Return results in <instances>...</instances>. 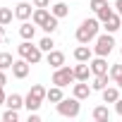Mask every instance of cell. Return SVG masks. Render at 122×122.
<instances>
[{"instance_id": "cell-9", "label": "cell", "mask_w": 122, "mask_h": 122, "mask_svg": "<svg viewBox=\"0 0 122 122\" xmlns=\"http://www.w3.org/2000/svg\"><path fill=\"white\" fill-rule=\"evenodd\" d=\"M93 57V48H89V43H81L79 48H74V60L77 62H89Z\"/></svg>"}, {"instance_id": "cell-29", "label": "cell", "mask_w": 122, "mask_h": 122, "mask_svg": "<svg viewBox=\"0 0 122 122\" xmlns=\"http://www.w3.org/2000/svg\"><path fill=\"white\" fill-rule=\"evenodd\" d=\"M3 120H5V122H17V120H19V112H17L15 108H7L5 115H3Z\"/></svg>"}, {"instance_id": "cell-31", "label": "cell", "mask_w": 122, "mask_h": 122, "mask_svg": "<svg viewBox=\"0 0 122 122\" xmlns=\"http://www.w3.org/2000/svg\"><path fill=\"white\" fill-rule=\"evenodd\" d=\"M34 7H50V0H31Z\"/></svg>"}, {"instance_id": "cell-28", "label": "cell", "mask_w": 122, "mask_h": 122, "mask_svg": "<svg viewBox=\"0 0 122 122\" xmlns=\"http://www.w3.org/2000/svg\"><path fill=\"white\" fill-rule=\"evenodd\" d=\"M89 7L98 15L101 10H105V7H110V5H108V0H91V3H89Z\"/></svg>"}, {"instance_id": "cell-12", "label": "cell", "mask_w": 122, "mask_h": 122, "mask_svg": "<svg viewBox=\"0 0 122 122\" xmlns=\"http://www.w3.org/2000/svg\"><path fill=\"white\" fill-rule=\"evenodd\" d=\"M53 12H48V7H36L34 10V15H31V22L36 24V26H43L46 22H48V17H50Z\"/></svg>"}, {"instance_id": "cell-16", "label": "cell", "mask_w": 122, "mask_h": 122, "mask_svg": "<svg viewBox=\"0 0 122 122\" xmlns=\"http://www.w3.org/2000/svg\"><path fill=\"white\" fill-rule=\"evenodd\" d=\"M19 36H22L24 41H34V36H36V24L31 26L29 22H22V26H19Z\"/></svg>"}, {"instance_id": "cell-1", "label": "cell", "mask_w": 122, "mask_h": 122, "mask_svg": "<svg viewBox=\"0 0 122 122\" xmlns=\"http://www.w3.org/2000/svg\"><path fill=\"white\" fill-rule=\"evenodd\" d=\"M98 29H101V19H84L79 24V29H77L74 36H77L79 43H91V41H96Z\"/></svg>"}, {"instance_id": "cell-34", "label": "cell", "mask_w": 122, "mask_h": 122, "mask_svg": "<svg viewBox=\"0 0 122 122\" xmlns=\"http://www.w3.org/2000/svg\"><path fill=\"white\" fill-rule=\"evenodd\" d=\"M115 110H117V115H122V98L115 101Z\"/></svg>"}, {"instance_id": "cell-15", "label": "cell", "mask_w": 122, "mask_h": 122, "mask_svg": "<svg viewBox=\"0 0 122 122\" xmlns=\"http://www.w3.org/2000/svg\"><path fill=\"white\" fill-rule=\"evenodd\" d=\"M91 91H93V89H91V86H89L86 81H79V84H74V89H72V93H74V96H77L79 101L89 98V96H91Z\"/></svg>"}, {"instance_id": "cell-35", "label": "cell", "mask_w": 122, "mask_h": 122, "mask_svg": "<svg viewBox=\"0 0 122 122\" xmlns=\"http://www.w3.org/2000/svg\"><path fill=\"white\" fill-rule=\"evenodd\" d=\"M7 84V77H5V70H0V86Z\"/></svg>"}, {"instance_id": "cell-8", "label": "cell", "mask_w": 122, "mask_h": 122, "mask_svg": "<svg viewBox=\"0 0 122 122\" xmlns=\"http://www.w3.org/2000/svg\"><path fill=\"white\" fill-rule=\"evenodd\" d=\"M46 62H48L50 67H55V70H57V67H62V65H65V53H62V50H55V48H53V50L46 55Z\"/></svg>"}, {"instance_id": "cell-3", "label": "cell", "mask_w": 122, "mask_h": 122, "mask_svg": "<svg viewBox=\"0 0 122 122\" xmlns=\"http://www.w3.org/2000/svg\"><path fill=\"white\" fill-rule=\"evenodd\" d=\"M55 108H57V112L62 115V117H77V115L81 112V103H79L77 96H72V98H62L60 103H55Z\"/></svg>"}, {"instance_id": "cell-19", "label": "cell", "mask_w": 122, "mask_h": 122, "mask_svg": "<svg viewBox=\"0 0 122 122\" xmlns=\"http://www.w3.org/2000/svg\"><path fill=\"white\" fill-rule=\"evenodd\" d=\"M108 86V74H93V84H91V89L93 91H103Z\"/></svg>"}, {"instance_id": "cell-27", "label": "cell", "mask_w": 122, "mask_h": 122, "mask_svg": "<svg viewBox=\"0 0 122 122\" xmlns=\"http://www.w3.org/2000/svg\"><path fill=\"white\" fill-rule=\"evenodd\" d=\"M12 17H15V12L10 7H0V24H3V26H7L12 22Z\"/></svg>"}, {"instance_id": "cell-37", "label": "cell", "mask_w": 122, "mask_h": 122, "mask_svg": "<svg viewBox=\"0 0 122 122\" xmlns=\"http://www.w3.org/2000/svg\"><path fill=\"white\" fill-rule=\"evenodd\" d=\"M5 101H7V96H5V91H3V86H0V105H5Z\"/></svg>"}, {"instance_id": "cell-25", "label": "cell", "mask_w": 122, "mask_h": 122, "mask_svg": "<svg viewBox=\"0 0 122 122\" xmlns=\"http://www.w3.org/2000/svg\"><path fill=\"white\" fill-rule=\"evenodd\" d=\"M110 79L122 89V65H112V67H110Z\"/></svg>"}, {"instance_id": "cell-2", "label": "cell", "mask_w": 122, "mask_h": 122, "mask_svg": "<svg viewBox=\"0 0 122 122\" xmlns=\"http://www.w3.org/2000/svg\"><path fill=\"white\" fill-rule=\"evenodd\" d=\"M46 93H48V89H43L41 84H34V86H31V91L26 93V98H24V108H26L29 112L38 110V108H41V103L46 101Z\"/></svg>"}, {"instance_id": "cell-20", "label": "cell", "mask_w": 122, "mask_h": 122, "mask_svg": "<svg viewBox=\"0 0 122 122\" xmlns=\"http://www.w3.org/2000/svg\"><path fill=\"white\" fill-rule=\"evenodd\" d=\"M57 22H60V19H57L55 15H50V17H48V22H46V24H43L41 29H43L46 34H50V36H53V34L57 31Z\"/></svg>"}, {"instance_id": "cell-4", "label": "cell", "mask_w": 122, "mask_h": 122, "mask_svg": "<svg viewBox=\"0 0 122 122\" xmlns=\"http://www.w3.org/2000/svg\"><path fill=\"white\" fill-rule=\"evenodd\" d=\"M17 53H19L24 60H29L31 65H38L41 60H43V50H41L38 46H31V41L19 43V46H17Z\"/></svg>"}, {"instance_id": "cell-36", "label": "cell", "mask_w": 122, "mask_h": 122, "mask_svg": "<svg viewBox=\"0 0 122 122\" xmlns=\"http://www.w3.org/2000/svg\"><path fill=\"white\" fill-rule=\"evenodd\" d=\"M5 38H7V36H5V26L0 24V43H5Z\"/></svg>"}, {"instance_id": "cell-10", "label": "cell", "mask_w": 122, "mask_h": 122, "mask_svg": "<svg viewBox=\"0 0 122 122\" xmlns=\"http://www.w3.org/2000/svg\"><path fill=\"white\" fill-rule=\"evenodd\" d=\"M103 29H105L108 34H115L117 29H122V17H120L117 12H112V15H110V17L103 22Z\"/></svg>"}, {"instance_id": "cell-32", "label": "cell", "mask_w": 122, "mask_h": 122, "mask_svg": "<svg viewBox=\"0 0 122 122\" xmlns=\"http://www.w3.org/2000/svg\"><path fill=\"white\" fill-rule=\"evenodd\" d=\"M29 122H41V117H38V112L34 110V112H29Z\"/></svg>"}, {"instance_id": "cell-22", "label": "cell", "mask_w": 122, "mask_h": 122, "mask_svg": "<svg viewBox=\"0 0 122 122\" xmlns=\"http://www.w3.org/2000/svg\"><path fill=\"white\" fill-rule=\"evenodd\" d=\"M93 120H101V122H105V120H110V110L105 108V105H98V108H93Z\"/></svg>"}, {"instance_id": "cell-21", "label": "cell", "mask_w": 122, "mask_h": 122, "mask_svg": "<svg viewBox=\"0 0 122 122\" xmlns=\"http://www.w3.org/2000/svg\"><path fill=\"white\" fill-rule=\"evenodd\" d=\"M5 105H7V108H15V110H19V108L24 105V98H22L19 93H12V96H7Z\"/></svg>"}, {"instance_id": "cell-11", "label": "cell", "mask_w": 122, "mask_h": 122, "mask_svg": "<svg viewBox=\"0 0 122 122\" xmlns=\"http://www.w3.org/2000/svg\"><path fill=\"white\" fill-rule=\"evenodd\" d=\"M89 65H91V72H93V74H108V62H105V57L96 55L93 60H89Z\"/></svg>"}, {"instance_id": "cell-7", "label": "cell", "mask_w": 122, "mask_h": 122, "mask_svg": "<svg viewBox=\"0 0 122 122\" xmlns=\"http://www.w3.org/2000/svg\"><path fill=\"white\" fill-rule=\"evenodd\" d=\"M29 70H31V62L29 60H15V65H12V74H15V79H24L26 74H29Z\"/></svg>"}, {"instance_id": "cell-26", "label": "cell", "mask_w": 122, "mask_h": 122, "mask_svg": "<svg viewBox=\"0 0 122 122\" xmlns=\"http://www.w3.org/2000/svg\"><path fill=\"white\" fill-rule=\"evenodd\" d=\"M15 60H12V53H0V70H12Z\"/></svg>"}, {"instance_id": "cell-6", "label": "cell", "mask_w": 122, "mask_h": 122, "mask_svg": "<svg viewBox=\"0 0 122 122\" xmlns=\"http://www.w3.org/2000/svg\"><path fill=\"white\" fill-rule=\"evenodd\" d=\"M72 81H77V77H74V67H67V65H62V67H57L55 72H53V84L55 86H70Z\"/></svg>"}, {"instance_id": "cell-30", "label": "cell", "mask_w": 122, "mask_h": 122, "mask_svg": "<svg viewBox=\"0 0 122 122\" xmlns=\"http://www.w3.org/2000/svg\"><path fill=\"white\" fill-rule=\"evenodd\" d=\"M110 15H112V10H110V7H105V10H101V12H98V15H96V17H98V19H101V22H105V19H108V17H110Z\"/></svg>"}, {"instance_id": "cell-14", "label": "cell", "mask_w": 122, "mask_h": 122, "mask_svg": "<svg viewBox=\"0 0 122 122\" xmlns=\"http://www.w3.org/2000/svg\"><path fill=\"white\" fill-rule=\"evenodd\" d=\"M31 15H34V7H31L29 3H19V5L15 7V17H17V19H22V22H26Z\"/></svg>"}, {"instance_id": "cell-24", "label": "cell", "mask_w": 122, "mask_h": 122, "mask_svg": "<svg viewBox=\"0 0 122 122\" xmlns=\"http://www.w3.org/2000/svg\"><path fill=\"white\" fill-rule=\"evenodd\" d=\"M38 48L43 50V53H50L53 48H55V41H53V36L48 34V36H43L41 41H38Z\"/></svg>"}, {"instance_id": "cell-38", "label": "cell", "mask_w": 122, "mask_h": 122, "mask_svg": "<svg viewBox=\"0 0 122 122\" xmlns=\"http://www.w3.org/2000/svg\"><path fill=\"white\" fill-rule=\"evenodd\" d=\"M120 53H122V50H120Z\"/></svg>"}, {"instance_id": "cell-33", "label": "cell", "mask_w": 122, "mask_h": 122, "mask_svg": "<svg viewBox=\"0 0 122 122\" xmlns=\"http://www.w3.org/2000/svg\"><path fill=\"white\" fill-rule=\"evenodd\" d=\"M115 12L122 17V0H115Z\"/></svg>"}, {"instance_id": "cell-17", "label": "cell", "mask_w": 122, "mask_h": 122, "mask_svg": "<svg viewBox=\"0 0 122 122\" xmlns=\"http://www.w3.org/2000/svg\"><path fill=\"white\" fill-rule=\"evenodd\" d=\"M120 86H105L101 93H103V103H115L117 98H120V91H117Z\"/></svg>"}, {"instance_id": "cell-18", "label": "cell", "mask_w": 122, "mask_h": 122, "mask_svg": "<svg viewBox=\"0 0 122 122\" xmlns=\"http://www.w3.org/2000/svg\"><path fill=\"white\" fill-rule=\"evenodd\" d=\"M62 98H65L62 86H53V89H48V93H46V101H50V103H60Z\"/></svg>"}, {"instance_id": "cell-5", "label": "cell", "mask_w": 122, "mask_h": 122, "mask_svg": "<svg viewBox=\"0 0 122 122\" xmlns=\"http://www.w3.org/2000/svg\"><path fill=\"white\" fill-rule=\"evenodd\" d=\"M112 48H115V38H112V34H101V36H96V46H93V55H101V57H108L110 53H112Z\"/></svg>"}, {"instance_id": "cell-23", "label": "cell", "mask_w": 122, "mask_h": 122, "mask_svg": "<svg viewBox=\"0 0 122 122\" xmlns=\"http://www.w3.org/2000/svg\"><path fill=\"white\" fill-rule=\"evenodd\" d=\"M50 12H53L57 19H62V17H67V15H70V7H67L65 3H57V5H53V7H50Z\"/></svg>"}, {"instance_id": "cell-13", "label": "cell", "mask_w": 122, "mask_h": 122, "mask_svg": "<svg viewBox=\"0 0 122 122\" xmlns=\"http://www.w3.org/2000/svg\"><path fill=\"white\" fill-rule=\"evenodd\" d=\"M91 74H93V72H91V65H89V62H79V65L74 67V77H77V81H89Z\"/></svg>"}]
</instances>
